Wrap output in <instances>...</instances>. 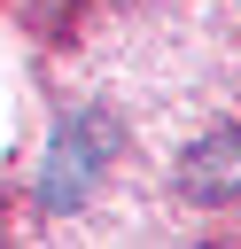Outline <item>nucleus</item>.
Returning <instances> with one entry per match:
<instances>
[{
  "mask_svg": "<svg viewBox=\"0 0 241 249\" xmlns=\"http://www.w3.org/2000/svg\"><path fill=\"white\" fill-rule=\"evenodd\" d=\"M179 195L187 202H202V210H225V202H241V132L233 124H218V132H202L187 156H179Z\"/></svg>",
  "mask_w": 241,
  "mask_h": 249,
  "instance_id": "obj_2",
  "label": "nucleus"
},
{
  "mask_svg": "<svg viewBox=\"0 0 241 249\" xmlns=\"http://www.w3.org/2000/svg\"><path fill=\"white\" fill-rule=\"evenodd\" d=\"M109 156H117V124H109V109H78V117H62L54 140H47V156H39V202H47V210H86L93 179L109 171Z\"/></svg>",
  "mask_w": 241,
  "mask_h": 249,
  "instance_id": "obj_1",
  "label": "nucleus"
}]
</instances>
